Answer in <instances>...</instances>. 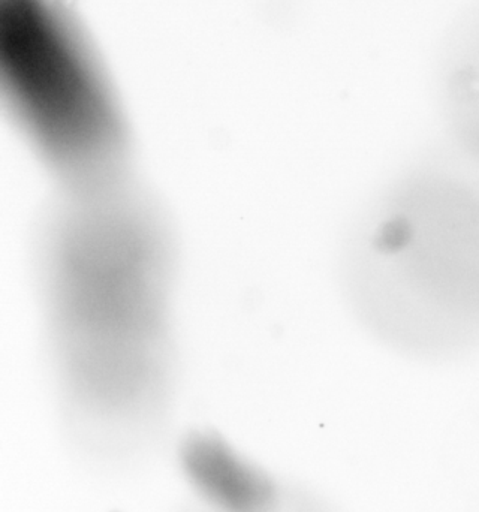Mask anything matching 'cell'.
<instances>
[{"instance_id": "6da1fadb", "label": "cell", "mask_w": 479, "mask_h": 512, "mask_svg": "<svg viewBox=\"0 0 479 512\" xmlns=\"http://www.w3.org/2000/svg\"><path fill=\"white\" fill-rule=\"evenodd\" d=\"M45 271L60 363L81 402L122 415L158 399L173 254L155 210L123 185L75 195L51 231Z\"/></svg>"}, {"instance_id": "7a4b0ae2", "label": "cell", "mask_w": 479, "mask_h": 512, "mask_svg": "<svg viewBox=\"0 0 479 512\" xmlns=\"http://www.w3.org/2000/svg\"><path fill=\"white\" fill-rule=\"evenodd\" d=\"M3 87L26 134L74 195L123 185L128 132L113 96L47 0H2Z\"/></svg>"}, {"instance_id": "3957f363", "label": "cell", "mask_w": 479, "mask_h": 512, "mask_svg": "<svg viewBox=\"0 0 479 512\" xmlns=\"http://www.w3.org/2000/svg\"><path fill=\"white\" fill-rule=\"evenodd\" d=\"M186 468L198 489L225 512H265L271 489L262 475L246 465L227 445L200 438L189 444Z\"/></svg>"}, {"instance_id": "277c9868", "label": "cell", "mask_w": 479, "mask_h": 512, "mask_svg": "<svg viewBox=\"0 0 479 512\" xmlns=\"http://www.w3.org/2000/svg\"><path fill=\"white\" fill-rule=\"evenodd\" d=\"M408 240L409 225L405 221H393L388 222L379 234L378 246H381L382 251L391 254L402 249Z\"/></svg>"}]
</instances>
